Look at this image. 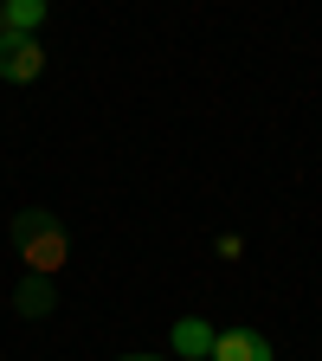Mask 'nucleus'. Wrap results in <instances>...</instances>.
Listing matches in <instances>:
<instances>
[{"label":"nucleus","mask_w":322,"mask_h":361,"mask_svg":"<svg viewBox=\"0 0 322 361\" xmlns=\"http://www.w3.org/2000/svg\"><path fill=\"white\" fill-rule=\"evenodd\" d=\"M13 252L26 258V271H39V278H58L65 271V258H71V239H65V226L45 213V207H26V213H13Z\"/></svg>","instance_id":"f257e3e1"},{"label":"nucleus","mask_w":322,"mask_h":361,"mask_svg":"<svg viewBox=\"0 0 322 361\" xmlns=\"http://www.w3.org/2000/svg\"><path fill=\"white\" fill-rule=\"evenodd\" d=\"M45 71L39 32H0V84H32Z\"/></svg>","instance_id":"f03ea898"},{"label":"nucleus","mask_w":322,"mask_h":361,"mask_svg":"<svg viewBox=\"0 0 322 361\" xmlns=\"http://www.w3.org/2000/svg\"><path fill=\"white\" fill-rule=\"evenodd\" d=\"M206 361H278V355H271V342H264L252 323H233V329L213 336V355H206Z\"/></svg>","instance_id":"7ed1b4c3"},{"label":"nucleus","mask_w":322,"mask_h":361,"mask_svg":"<svg viewBox=\"0 0 322 361\" xmlns=\"http://www.w3.org/2000/svg\"><path fill=\"white\" fill-rule=\"evenodd\" d=\"M213 323H206V316H174V329H168V348L180 355V361H206L213 355Z\"/></svg>","instance_id":"20e7f679"},{"label":"nucleus","mask_w":322,"mask_h":361,"mask_svg":"<svg viewBox=\"0 0 322 361\" xmlns=\"http://www.w3.org/2000/svg\"><path fill=\"white\" fill-rule=\"evenodd\" d=\"M13 310L26 316V323H45V316L58 310V284H52V278H39V271H26V278L13 284Z\"/></svg>","instance_id":"39448f33"},{"label":"nucleus","mask_w":322,"mask_h":361,"mask_svg":"<svg viewBox=\"0 0 322 361\" xmlns=\"http://www.w3.org/2000/svg\"><path fill=\"white\" fill-rule=\"evenodd\" d=\"M52 0H0V32H39Z\"/></svg>","instance_id":"423d86ee"},{"label":"nucleus","mask_w":322,"mask_h":361,"mask_svg":"<svg viewBox=\"0 0 322 361\" xmlns=\"http://www.w3.org/2000/svg\"><path fill=\"white\" fill-rule=\"evenodd\" d=\"M116 361H161V355H116Z\"/></svg>","instance_id":"0eeeda50"}]
</instances>
